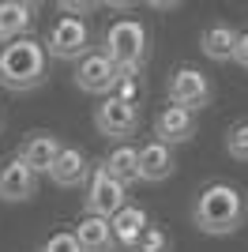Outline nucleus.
<instances>
[{
    "label": "nucleus",
    "mask_w": 248,
    "mask_h": 252,
    "mask_svg": "<svg viewBox=\"0 0 248 252\" xmlns=\"http://www.w3.org/2000/svg\"><path fill=\"white\" fill-rule=\"evenodd\" d=\"M248 219V200L245 192L229 181H211L203 185L192 203V222H196L199 233H211V237H229L237 233Z\"/></svg>",
    "instance_id": "nucleus-1"
},
{
    "label": "nucleus",
    "mask_w": 248,
    "mask_h": 252,
    "mask_svg": "<svg viewBox=\"0 0 248 252\" xmlns=\"http://www.w3.org/2000/svg\"><path fill=\"white\" fill-rule=\"evenodd\" d=\"M45 79H49V57L41 49V42H34V38L4 42V49H0V87L4 91L27 94V91H38Z\"/></svg>",
    "instance_id": "nucleus-2"
},
{
    "label": "nucleus",
    "mask_w": 248,
    "mask_h": 252,
    "mask_svg": "<svg viewBox=\"0 0 248 252\" xmlns=\"http://www.w3.org/2000/svg\"><path fill=\"white\" fill-rule=\"evenodd\" d=\"M102 57L113 64L121 75H139L143 72L147 57H151V31H147L143 19L135 15H124V19H113L102 34Z\"/></svg>",
    "instance_id": "nucleus-3"
},
{
    "label": "nucleus",
    "mask_w": 248,
    "mask_h": 252,
    "mask_svg": "<svg viewBox=\"0 0 248 252\" xmlns=\"http://www.w3.org/2000/svg\"><path fill=\"white\" fill-rule=\"evenodd\" d=\"M165 98H169V105H181L188 113H199V109L211 105V98H215V83H211L207 72H199L196 64H181V68L169 72Z\"/></svg>",
    "instance_id": "nucleus-4"
},
{
    "label": "nucleus",
    "mask_w": 248,
    "mask_h": 252,
    "mask_svg": "<svg viewBox=\"0 0 248 252\" xmlns=\"http://www.w3.org/2000/svg\"><path fill=\"white\" fill-rule=\"evenodd\" d=\"M41 49H45V57H57V61H83L87 49H91V27H87V19L61 15L49 27Z\"/></svg>",
    "instance_id": "nucleus-5"
},
{
    "label": "nucleus",
    "mask_w": 248,
    "mask_h": 252,
    "mask_svg": "<svg viewBox=\"0 0 248 252\" xmlns=\"http://www.w3.org/2000/svg\"><path fill=\"white\" fill-rule=\"evenodd\" d=\"M128 203V189L121 181H113L102 166H91V177H87V196H83V207L94 219H113L117 211Z\"/></svg>",
    "instance_id": "nucleus-6"
},
{
    "label": "nucleus",
    "mask_w": 248,
    "mask_h": 252,
    "mask_svg": "<svg viewBox=\"0 0 248 252\" xmlns=\"http://www.w3.org/2000/svg\"><path fill=\"white\" fill-rule=\"evenodd\" d=\"M94 128H98V136L121 139V143H124V139L139 128V109L117 102V98H102V105L94 109Z\"/></svg>",
    "instance_id": "nucleus-7"
},
{
    "label": "nucleus",
    "mask_w": 248,
    "mask_h": 252,
    "mask_svg": "<svg viewBox=\"0 0 248 252\" xmlns=\"http://www.w3.org/2000/svg\"><path fill=\"white\" fill-rule=\"evenodd\" d=\"M177 169V158H173V147H165L158 139L143 143L135 151V181H147V185H162V181L173 177Z\"/></svg>",
    "instance_id": "nucleus-8"
},
{
    "label": "nucleus",
    "mask_w": 248,
    "mask_h": 252,
    "mask_svg": "<svg viewBox=\"0 0 248 252\" xmlns=\"http://www.w3.org/2000/svg\"><path fill=\"white\" fill-rule=\"evenodd\" d=\"M117 75H121V72L105 61L102 53H87L83 61H75V75H72V79H75L79 91H87V94H105V98H109Z\"/></svg>",
    "instance_id": "nucleus-9"
},
{
    "label": "nucleus",
    "mask_w": 248,
    "mask_h": 252,
    "mask_svg": "<svg viewBox=\"0 0 248 252\" xmlns=\"http://www.w3.org/2000/svg\"><path fill=\"white\" fill-rule=\"evenodd\" d=\"M38 192V173L27 169L19 158L11 155L4 166H0V200L4 203H27Z\"/></svg>",
    "instance_id": "nucleus-10"
},
{
    "label": "nucleus",
    "mask_w": 248,
    "mask_h": 252,
    "mask_svg": "<svg viewBox=\"0 0 248 252\" xmlns=\"http://www.w3.org/2000/svg\"><path fill=\"white\" fill-rule=\"evenodd\" d=\"M61 136H53V132H31V136L23 139V147H19V162L27 169H34V173H49V166L57 162V155H61Z\"/></svg>",
    "instance_id": "nucleus-11"
},
{
    "label": "nucleus",
    "mask_w": 248,
    "mask_h": 252,
    "mask_svg": "<svg viewBox=\"0 0 248 252\" xmlns=\"http://www.w3.org/2000/svg\"><path fill=\"white\" fill-rule=\"evenodd\" d=\"M196 136V113H188L181 105H165L162 113L155 117V139L165 147H177V143H188Z\"/></svg>",
    "instance_id": "nucleus-12"
},
{
    "label": "nucleus",
    "mask_w": 248,
    "mask_h": 252,
    "mask_svg": "<svg viewBox=\"0 0 248 252\" xmlns=\"http://www.w3.org/2000/svg\"><path fill=\"white\" fill-rule=\"evenodd\" d=\"M87 177H91V158L79 147H61L57 162L49 166V181L57 189H83Z\"/></svg>",
    "instance_id": "nucleus-13"
},
{
    "label": "nucleus",
    "mask_w": 248,
    "mask_h": 252,
    "mask_svg": "<svg viewBox=\"0 0 248 252\" xmlns=\"http://www.w3.org/2000/svg\"><path fill=\"white\" fill-rule=\"evenodd\" d=\"M151 226V219H147L143 207H135V203H124L121 211H117L113 219H109V233H113V249L121 252H132V245L139 241V233Z\"/></svg>",
    "instance_id": "nucleus-14"
},
{
    "label": "nucleus",
    "mask_w": 248,
    "mask_h": 252,
    "mask_svg": "<svg viewBox=\"0 0 248 252\" xmlns=\"http://www.w3.org/2000/svg\"><path fill=\"white\" fill-rule=\"evenodd\" d=\"M34 4L31 0H0V38L15 42V38H31L34 27Z\"/></svg>",
    "instance_id": "nucleus-15"
},
{
    "label": "nucleus",
    "mask_w": 248,
    "mask_h": 252,
    "mask_svg": "<svg viewBox=\"0 0 248 252\" xmlns=\"http://www.w3.org/2000/svg\"><path fill=\"white\" fill-rule=\"evenodd\" d=\"M199 49H203L207 61H218V64L233 61L237 31H233L229 23H211V27H203V34H199Z\"/></svg>",
    "instance_id": "nucleus-16"
},
{
    "label": "nucleus",
    "mask_w": 248,
    "mask_h": 252,
    "mask_svg": "<svg viewBox=\"0 0 248 252\" xmlns=\"http://www.w3.org/2000/svg\"><path fill=\"white\" fill-rule=\"evenodd\" d=\"M79 252H113V233H109V219H94V215H83L72 230Z\"/></svg>",
    "instance_id": "nucleus-17"
},
{
    "label": "nucleus",
    "mask_w": 248,
    "mask_h": 252,
    "mask_svg": "<svg viewBox=\"0 0 248 252\" xmlns=\"http://www.w3.org/2000/svg\"><path fill=\"white\" fill-rule=\"evenodd\" d=\"M98 166H102L113 181H121L124 189H128V185L135 181V147H132V143H117Z\"/></svg>",
    "instance_id": "nucleus-18"
},
{
    "label": "nucleus",
    "mask_w": 248,
    "mask_h": 252,
    "mask_svg": "<svg viewBox=\"0 0 248 252\" xmlns=\"http://www.w3.org/2000/svg\"><path fill=\"white\" fill-rule=\"evenodd\" d=\"M109 98H117V102H124V105H132V109H139L143 105V79L139 75H117V83H113V91H109Z\"/></svg>",
    "instance_id": "nucleus-19"
},
{
    "label": "nucleus",
    "mask_w": 248,
    "mask_h": 252,
    "mask_svg": "<svg viewBox=\"0 0 248 252\" xmlns=\"http://www.w3.org/2000/svg\"><path fill=\"white\" fill-rule=\"evenodd\" d=\"M226 151H229V158L248 162V117L245 121H233L226 128Z\"/></svg>",
    "instance_id": "nucleus-20"
},
{
    "label": "nucleus",
    "mask_w": 248,
    "mask_h": 252,
    "mask_svg": "<svg viewBox=\"0 0 248 252\" xmlns=\"http://www.w3.org/2000/svg\"><path fill=\"white\" fill-rule=\"evenodd\" d=\"M173 245H169V233L158 230V226H147L143 233H139V241L132 245V252H169Z\"/></svg>",
    "instance_id": "nucleus-21"
},
{
    "label": "nucleus",
    "mask_w": 248,
    "mask_h": 252,
    "mask_svg": "<svg viewBox=\"0 0 248 252\" xmlns=\"http://www.w3.org/2000/svg\"><path fill=\"white\" fill-rule=\"evenodd\" d=\"M38 252H79V245H75L72 230H61V233H53L49 241H41Z\"/></svg>",
    "instance_id": "nucleus-22"
},
{
    "label": "nucleus",
    "mask_w": 248,
    "mask_h": 252,
    "mask_svg": "<svg viewBox=\"0 0 248 252\" xmlns=\"http://www.w3.org/2000/svg\"><path fill=\"white\" fill-rule=\"evenodd\" d=\"M98 4H75V0H61V11L64 15H75V19H83L87 11H94Z\"/></svg>",
    "instance_id": "nucleus-23"
},
{
    "label": "nucleus",
    "mask_w": 248,
    "mask_h": 252,
    "mask_svg": "<svg viewBox=\"0 0 248 252\" xmlns=\"http://www.w3.org/2000/svg\"><path fill=\"white\" fill-rule=\"evenodd\" d=\"M233 61H237L241 68L248 72V31H245V34H237V49H233Z\"/></svg>",
    "instance_id": "nucleus-24"
},
{
    "label": "nucleus",
    "mask_w": 248,
    "mask_h": 252,
    "mask_svg": "<svg viewBox=\"0 0 248 252\" xmlns=\"http://www.w3.org/2000/svg\"><path fill=\"white\" fill-rule=\"evenodd\" d=\"M0 49H4V38H0Z\"/></svg>",
    "instance_id": "nucleus-25"
},
{
    "label": "nucleus",
    "mask_w": 248,
    "mask_h": 252,
    "mask_svg": "<svg viewBox=\"0 0 248 252\" xmlns=\"http://www.w3.org/2000/svg\"><path fill=\"white\" fill-rule=\"evenodd\" d=\"M0 128H4V117H0Z\"/></svg>",
    "instance_id": "nucleus-26"
}]
</instances>
